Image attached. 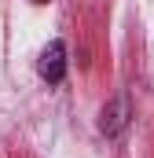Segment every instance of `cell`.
Instances as JSON below:
<instances>
[{
    "label": "cell",
    "mask_w": 154,
    "mask_h": 158,
    "mask_svg": "<svg viewBox=\"0 0 154 158\" xmlns=\"http://www.w3.org/2000/svg\"><path fill=\"white\" fill-rule=\"evenodd\" d=\"M37 70H40V77L48 81V85H59V81L66 77V44L63 40H48V48L40 52Z\"/></svg>",
    "instance_id": "1"
},
{
    "label": "cell",
    "mask_w": 154,
    "mask_h": 158,
    "mask_svg": "<svg viewBox=\"0 0 154 158\" xmlns=\"http://www.w3.org/2000/svg\"><path fill=\"white\" fill-rule=\"evenodd\" d=\"M125 125H128V99L125 96H117L110 99L107 107H103V114H99V129H103V136H121L125 132Z\"/></svg>",
    "instance_id": "2"
}]
</instances>
